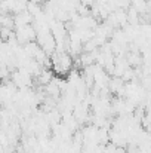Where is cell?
I'll return each instance as SVG.
<instances>
[{
	"mask_svg": "<svg viewBox=\"0 0 151 153\" xmlns=\"http://www.w3.org/2000/svg\"><path fill=\"white\" fill-rule=\"evenodd\" d=\"M52 71L58 76H64V74H70V71H73V56L67 52H55L52 56Z\"/></svg>",
	"mask_w": 151,
	"mask_h": 153,
	"instance_id": "obj_1",
	"label": "cell"
},
{
	"mask_svg": "<svg viewBox=\"0 0 151 153\" xmlns=\"http://www.w3.org/2000/svg\"><path fill=\"white\" fill-rule=\"evenodd\" d=\"M132 7H135L139 12V15H142L150 7L148 6V0H132Z\"/></svg>",
	"mask_w": 151,
	"mask_h": 153,
	"instance_id": "obj_2",
	"label": "cell"
}]
</instances>
